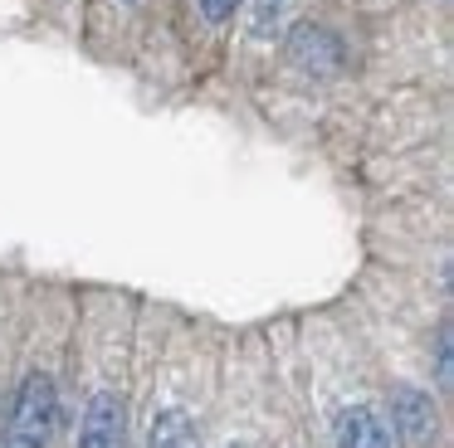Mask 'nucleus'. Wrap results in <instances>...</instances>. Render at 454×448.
I'll return each mask as SVG.
<instances>
[{
  "instance_id": "4",
  "label": "nucleus",
  "mask_w": 454,
  "mask_h": 448,
  "mask_svg": "<svg viewBox=\"0 0 454 448\" xmlns=\"http://www.w3.org/2000/svg\"><path fill=\"white\" fill-rule=\"evenodd\" d=\"M337 448H391V434L372 405H347L337 414Z\"/></svg>"
},
{
  "instance_id": "5",
  "label": "nucleus",
  "mask_w": 454,
  "mask_h": 448,
  "mask_svg": "<svg viewBox=\"0 0 454 448\" xmlns=\"http://www.w3.org/2000/svg\"><path fill=\"white\" fill-rule=\"evenodd\" d=\"M288 54H294L298 68L327 73V68H337V54H342V44H337V39L327 35L323 25H298L294 39H288Z\"/></svg>"
},
{
  "instance_id": "6",
  "label": "nucleus",
  "mask_w": 454,
  "mask_h": 448,
  "mask_svg": "<svg viewBox=\"0 0 454 448\" xmlns=\"http://www.w3.org/2000/svg\"><path fill=\"white\" fill-rule=\"evenodd\" d=\"M147 448H200V434H196V419L186 409H161L147 429Z\"/></svg>"
},
{
  "instance_id": "9",
  "label": "nucleus",
  "mask_w": 454,
  "mask_h": 448,
  "mask_svg": "<svg viewBox=\"0 0 454 448\" xmlns=\"http://www.w3.org/2000/svg\"><path fill=\"white\" fill-rule=\"evenodd\" d=\"M440 375L450 380V331H440Z\"/></svg>"
},
{
  "instance_id": "3",
  "label": "nucleus",
  "mask_w": 454,
  "mask_h": 448,
  "mask_svg": "<svg viewBox=\"0 0 454 448\" xmlns=\"http://www.w3.org/2000/svg\"><path fill=\"white\" fill-rule=\"evenodd\" d=\"M391 424H395V434H401L405 448H425L434 438V405H430V395H425V390L401 385L391 395Z\"/></svg>"
},
{
  "instance_id": "8",
  "label": "nucleus",
  "mask_w": 454,
  "mask_h": 448,
  "mask_svg": "<svg viewBox=\"0 0 454 448\" xmlns=\"http://www.w3.org/2000/svg\"><path fill=\"white\" fill-rule=\"evenodd\" d=\"M235 10H239V0H200V15H206L210 25H225Z\"/></svg>"
},
{
  "instance_id": "1",
  "label": "nucleus",
  "mask_w": 454,
  "mask_h": 448,
  "mask_svg": "<svg viewBox=\"0 0 454 448\" xmlns=\"http://www.w3.org/2000/svg\"><path fill=\"white\" fill-rule=\"evenodd\" d=\"M59 429V390L50 370H30L11 395L5 414V444L0 448H50Z\"/></svg>"
},
{
  "instance_id": "7",
  "label": "nucleus",
  "mask_w": 454,
  "mask_h": 448,
  "mask_svg": "<svg viewBox=\"0 0 454 448\" xmlns=\"http://www.w3.org/2000/svg\"><path fill=\"white\" fill-rule=\"evenodd\" d=\"M288 15V0H254V19H249V29H254L259 39H274L278 25H284Z\"/></svg>"
},
{
  "instance_id": "2",
  "label": "nucleus",
  "mask_w": 454,
  "mask_h": 448,
  "mask_svg": "<svg viewBox=\"0 0 454 448\" xmlns=\"http://www.w3.org/2000/svg\"><path fill=\"white\" fill-rule=\"evenodd\" d=\"M128 438V419H122V399L113 390H93L89 409H83L79 424V444L74 448H122Z\"/></svg>"
}]
</instances>
